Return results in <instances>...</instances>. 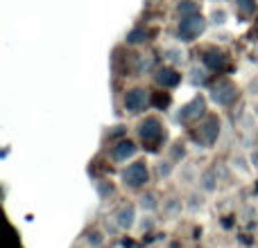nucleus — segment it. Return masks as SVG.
<instances>
[{
  "label": "nucleus",
  "instance_id": "6ab92c4d",
  "mask_svg": "<svg viewBox=\"0 0 258 248\" xmlns=\"http://www.w3.org/2000/svg\"><path fill=\"white\" fill-rule=\"evenodd\" d=\"M177 14L179 16H192V14H197L200 12V3H197V0H179L177 3Z\"/></svg>",
  "mask_w": 258,
  "mask_h": 248
},
{
  "label": "nucleus",
  "instance_id": "b1692460",
  "mask_svg": "<svg viewBox=\"0 0 258 248\" xmlns=\"http://www.w3.org/2000/svg\"><path fill=\"white\" fill-rule=\"evenodd\" d=\"M197 172L192 165H181V172H179V183H195L197 181Z\"/></svg>",
  "mask_w": 258,
  "mask_h": 248
},
{
  "label": "nucleus",
  "instance_id": "9b49d317",
  "mask_svg": "<svg viewBox=\"0 0 258 248\" xmlns=\"http://www.w3.org/2000/svg\"><path fill=\"white\" fill-rule=\"evenodd\" d=\"M218 181H220L218 169H204V172L200 174V178H197V185H200V190L204 192V194H213V192L218 190Z\"/></svg>",
  "mask_w": 258,
  "mask_h": 248
},
{
  "label": "nucleus",
  "instance_id": "f03ea898",
  "mask_svg": "<svg viewBox=\"0 0 258 248\" xmlns=\"http://www.w3.org/2000/svg\"><path fill=\"white\" fill-rule=\"evenodd\" d=\"M206 23H209V18L200 16V14H192V16H183L181 21H179V25H177V36H179V41H183V43H190V41L200 39V36L206 32Z\"/></svg>",
  "mask_w": 258,
  "mask_h": 248
},
{
  "label": "nucleus",
  "instance_id": "4468645a",
  "mask_svg": "<svg viewBox=\"0 0 258 248\" xmlns=\"http://www.w3.org/2000/svg\"><path fill=\"white\" fill-rule=\"evenodd\" d=\"M138 210L141 212H147V214H152V212H156L159 210V196L154 194V192H143L141 196H138Z\"/></svg>",
  "mask_w": 258,
  "mask_h": 248
},
{
  "label": "nucleus",
  "instance_id": "ddd939ff",
  "mask_svg": "<svg viewBox=\"0 0 258 248\" xmlns=\"http://www.w3.org/2000/svg\"><path fill=\"white\" fill-rule=\"evenodd\" d=\"M202 61H204V66L209 68V70H224V68L229 66L227 57H224L222 52H218V50H206Z\"/></svg>",
  "mask_w": 258,
  "mask_h": 248
},
{
  "label": "nucleus",
  "instance_id": "0eeeda50",
  "mask_svg": "<svg viewBox=\"0 0 258 248\" xmlns=\"http://www.w3.org/2000/svg\"><path fill=\"white\" fill-rule=\"evenodd\" d=\"M220 127H222L220 117H215V115L204 117V122H202L200 129H197V140L206 147H213L220 138Z\"/></svg>",
  "mask_w": 258,
  "mask_h": 248
},
{
  "label": "nucleus",
  "instance_id": "a211bd4d",
  "mask_svg": "<svg viewBox=\"0 0 258 248\" xmlns=\"http://www.w3.org/2000/svg\"><path fill=\"white\" fill-rule=\"evenodd\" d=\"M204 205H206V196H204V192H190L188 194V199H186V210L188 212H200V210H204Z\"/></svg>",
  "mask_w": 258,
  "mask_h": 248
},
{
  "label": "nucleus",
  "instance_id": "412c9836",
  "mask_svg": "<svg viewBox=\"0 0 258 248\" xmlns=\"http://www.w3.org/2000/svg\"><path fill=\"white\" fill-rule=\"evenodd\" d=\"M206 77H209V68H206V66H200V63L190 66V70H188V79H190L192 84H204Z\"/></svg>",
  "mask_w": 258,
  "mask_h": 248
},
{
  "label": "nucleus",
  "instance_id": "393cba45",
  "mask_svg": "<svg viewBox=\"0 0 258 248\" xmlns=\"http://www.w3.org/2000/svg\"><path fill=\"white\" fill-rule=\"evenodd\" d=\"M138 232H150L152 228H154V217L147 212H143V217H138Z\"/></svg>",
  "mask_w": 258,
  "mask_h": 248
},
{
  "label": "nucleus",
  "instance_id": "423d86ee",
  "mask_svg": "<svg viewBox=\"0 0 258 248\" xmlns=\"http://www.w3.org/2000/svg\"><path fill=\"white\" fill-rule=\"evenodd\" d=\"M147 104H150V90L143 88V86L129 88L125 93V97H122V106H125V111L132 113V115L143 113L147 108Z\"/></svg>",
  "mask_w": 258,
  "mask_h": 248
},
{
  "label": "nucleus",
  "instance_id": "1a4fd4ad",
  "mask_svg": "<svg viewBox=\"0 0 258 248\" xmlns=\"http://www.w3.org/2000/svg\"><path fill=\"white\" fill-rule=\"evenodd\" d=\"M138 154V145L134 140H118L116 145L111 147V158L116 160V163H129V160L134 158V156Z\"/></svg>",
  "mask_w": 258,
  "mask_h": 248
},
{
  "label": "nucleus",
  "instance_id": "f3484780",
  "mask_svg": "<svg viewBox=\"0 0 258 248\" xmlns=\"http://www.w3.org/2000/svg\"><path fill=\"white\" fill-rule=\"evenodd\" d=\"M174 174V160L172 158H159L154 163V176L161 178V181H165V178H170Z\"/></svg>",
  "mask_w": 258,
  "mask_h": 248
},
{
  "label": "nucleus",
  "instance_id": "c756f323",
  "mask_svg": "<svg viewBox=\"0 0 258 248\" xmlns=\"http://www.w3.org/2000/svg\"><path fill=\"white\" fill-rule=\"evenodd\" d=\"M249 90H251V93H254V90H258V79H256V84H254V81L249 84Z\"/></svg>",
  "mask_w": 258,
  "mask_h": 248
},
{
  "label": "nucleus",
  "instance_id": "aec40b11",
  "mask_svg": "<svg viewBox=\"0 0 258 248\" xmlns=\"http://www.w3.org/2000/svg\"><path fill=\"white\" fill-rule=\"evenodd\" d=\"M125 41H127V45H143L147 41V30L145 27H134V30L127 32Z\"/></svg>",
  "mask_w": 258,
  "mask_h": 248
},
{
  "label": "nucleus",
  "instance_id": "cd10ccee",
  "mask_svg": "<svg viewBox=\"0 0 258 248\" xmlns=\"http://www.w3.org/2000/svg\"><path fill=\"white\" fill-rule=\"evenodd\" d=\"M150 68H152V57H150V54H141V57H138L136 70L143 72V70H150Z\"/></svg>",
  "mask_w": 258,
  "mask_h": 248
},
{
  "label": "nucleus",
  "instance_id": "bb28decb",
  "mask_svg": "<svg viewBox=\"0 0 258 248\" xmlns=\"http://www.w3.org/2000/svg\"><path fill=\"white\" fill-rule=\"evenodd\" d=\"M236 7L240 9L242 14H254L256 12V0H233Z\"/></svg>",
  "mask_w": 258,
  "mask_h": 248
},
{
  "label": "nucleus",
  "instance_id": "6e6552de",
  "mask_svg": "<svg viewBox=\"0 0 258 248\" xmlns=\"http://www.w3.org/2000/svg\"><path fill=\"white\" fill-rule=\"evenodd\" d=\"M154 81L159 88H165V90L174 88V86H179V81H181V72L174 66H163L154 72Z\"/></svg>",
  "mask_w": 258,
  "mask_h": 248
},
{
  "label": "nucleus",
  "instance_id": "2eb2a0df",
  "mask_svg": "<svg viewBox=\"0 0 258 248\" xmlns=\"http://www.w3.org/2000/svg\"><path fill=\"white\" fill-rule=\"evenodd\" d=\"M229 167H231L236 174H240V176H247V174L251 172L249 158H245L242 154H231V158H229Z\"/></svg>",
  "mask_w": 258,
  "mask_h": 248
},
{
  "label": "nucleus",
  "instance_id": "2f4dec72",
  "mask_svg": "<svg viewBox=\"0 0 258 248\" xmlns=\"http://www.w3.org/2000/svg\"><path fill=\"white\" fill-rule=\"evenodd\" d=\"M224 248H227V246H224Z\"/></svg>",
  "mask_w": 258,
  "mask_h": 248
},
{
  "label": "nucleus",
  "instance_id": "5701e85b",
  "mask_svg": "<svg viewBox=\"0 0 258 248\" xmlns=\"http://www.w3.org/2000/svg\"><path fill=\"white\" fill-rule=\"evenodd\" d=\"M227 12H224L222 7H213L211 9V14H209V23H213L215 27H222L224 23H227Z\"/></svg>",
  "mask_w": 258,
  "mask_h": 248
},
{
  "label": "nucleus",
  "instance_id": "c85d7f7f",
  "mask_svg": "<svg viewBox=\"0 0 258 248\" xmlns=\"http://www.w3.org/2000/svg\"><path fill=\"white\" fill-rule=\"evenodd\" d=\"M247 158H249V163H251V169H258V147H254V149L249 151Z\"/></svg>",
  "mask_w": 258,
  "mask_h": 248
},
{
  "label": "nucleus",
  "instance_id": "f257e3e1",
  "mask_svg": "<svg viewBox=\"0 0 258 248\" xmlns=\"http://www.w3.org/2000/svg\"><path fill=\"white\" fill-rule=\"evenodd\" d=\"M120 181L127 190H141L145 187V183L150 181V167H147L145 160H134L129 163L120 174Z\"/></svg>",
  "mask_w": 258,
  "mask_h": 248
},
{
  "label": "nucleus",
  "instance_id": "4be33fe9",
  "mask_svg": "<svg viewBox=\"0 0 258 248\" xmlns=\"http://www.w3.org/2000/svg\"><path fill=\"white\" fill-rule=\"evenodd\" d=\"M104 241H107V235H104V230H98V228L86 235V246L89 248H104Z\"/></svg>",
  "mask_w": 258,
  "mask_h": 248
},
{
  "label": "nucleus",
  "instance_id": "7c9ffc66",
  "mask_svg": "<svg viewBox=\"0 0 258 248\" xmlns=\"http://www.w3.org/2000/svg\"><path fill=\"white\" fill-rule=\"evenodd\" d=\"M254 115L258 117V104H256V106H254Z\"/></svg>",
  "mask_w": 258,
  "mask_h": 248
},
{
  "label": "nucleus",
  "instance_id": "f8f14e48",
  "mask_svg": "<svg viewBox=\"0 0 258 248\" xmlns=\"http://www.w3.org/2000/svg\"><path fill=\"white\" fill-rule=\"evenodd\" d=\"M186 50L181 48V45H168V48H163V59L168 61V66H183L186 63Z\"/></svg>",
  "mask_w": 258,
  "mask_h": 248
},
{
  "label": "nucleus",
  "instance_id": "39448f33",
  "mask_svg": "<svg viewBox=\"0 0 258 248\" xmlns=\"http://www.w3.org/2000/svg\"><path fill=\"white\" fill-rule=\"evenodd\" d=\"M206 117V99L202 95H195L190 102H186L177 113V120L181 124H192Z\"/></svg>",
  "mask_w": 258,
  "mask_h": 248
},
{
  "label": "nucleus",
  "instance_id": "20e7f679",
  "mask_svg": "<svg viewBox=\"0 0 258 248\" xmlns=\"http://www.w3.org/2000/svg\"><path fill=\"white\" fill-rule=\"evenodd\" d=\"M209 99H211V104H215V106L227 108V106H231V104L238 99V88L231 84V81L220 79L218 84L211 86V90H209Z\"/></svg>",
  "mask_w": 258,
  "mask_h": 248
},
{
  "label": "nucleus",
  "instance_id": "9d476101",
  "mask_svg": "<svg viewBox=\"0 0 258 248\" xmlns=\"http://www.w3.org/2000/svg\"><path fill=\"white\" fill-rule=\"evenodd\" d=\"M136 208H138V205L125 203V205H120V208L116 210V214H113V219H116V223H118V228H120V230H132V228L138 223Z\"/></svg>",
  "mask_w": 258,
  "mask_h": 248
},
{
  "label": "nucleus",
  "instance_id": "a878e982",
  "mask_svg": "<svg viewBox=\"0 0 258 248\" xmlns=\"http://www.w3.org/2000/svg\"><path fill=\"white\" fill-rule=\"evenodd\" d=\"M95 190H98L100 199H107V196H111V194H113L111 183H107V181H98V183H95Z\"/></svg>",
  "mask_w": 258,
  "mask_h": 248
},
{
  "label": "nucleus",
  "instance_id": "dca6fc26",
  "mask_svg": "<svg viewBox=\"0 0 258 248\" xmlns=\"http://www.w3.org/2000/svg\"><path fill=\"white\" fill-rule=\"evenodd\" d=\"M183 210H186V201L179 199V196H168V199L163 201V212L168 214V217H179Z\"/></svg>",
  "mask_w": 258,
  "mask_h": 248
},
{
  "label": "nucleus",
  "instance_id": "7ed1b4c3",
  "mask_svg": "<svg viewBox=\"0 0 258 248\" xmlns=\"http://www.w3.org/2000/svg\"><path fill=\"white\" fill-rule=\"evenodd\" d=\"M136 133H138V138H141V142L154 147V145H161V140L165 138V127H163V122H161L159 117L147 115L145 120L138 122Z\"/></svg>",
  "mask_w": 258,
  "mask_h": 248
}]
</instances>
